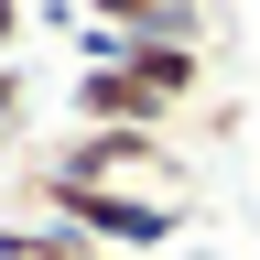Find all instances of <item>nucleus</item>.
I'll return each mask as SVG.
<instances>
[{"label": "nucleus", "mask_w": 260, "mask_h": 260, "mask_svg": "<svg viewBox=\"0 0 260 260\" xmlns=\"http://www.w3.org/2000/svg\"><path fill=\"white\" fill-rule=\"evenodd\" d=\"M22 109H32V76H22V65H0V130H11Z\"/></svg>", "instance_id": "obj_5"}, {"label": "nucleus", "mask_w": 260, "mask_h": 260, "mask_svg": "<svg viewBox=\"0 0 260 260\" xmlns=\"http://www.w3.org/2000/svg\"><path fill=\"white\" fill-rule=\"evenodd\" d=\"M22 22H32V0H0V65H11V44H22Z\"/></svg>", "instance_id": "obj_6"}, {"label": "nucleus", "mask_w": 260, "mask_h": 260, "mask_svg": "<svg viewBox=\"0 0 260 260\" xmlns=\"http://www.w3.org/2000/svg\"><path fill=\"white\" fill-rule=\"evenodd\" d=\"M54 162V174L65 184H174L184 195V152H174V130H119V119H76V130H65V141L44 152Z\"/></svg>", "instance_id": "obj_2"}, {"label": "nucleus", "mask_w": 260, "mask_h": 260, "mask_svg": "<svg viewBox=\"0 0 260 260\" xmlns=\"http://www.w3.org/2000/svg\"><path fill=\"white\" fill-rule=\"evenodd\" d=\"M76 11L109 32V44H152V32H195L184 0H76Z\"/></svg>", "instance_id": "obj_3"}, {"label": "nucleus", "mask_w": 260, "mask_h": 260, "mask_svg": "<svg viewBox=\"0 0 260 260\" xmlns=\"http://www.w3.org/2000/svg\"><path fill=\"white\" fill-rule=\"evenodd\" d=\"M184 11H206V0H184Z\"/></svg>", "instance_id": "obj_7"}, {"label": "nucleus", "mask_w": 260, "mask_h": 260, "mask_svg": "<svg viewBox=\"0 0 260 260\" xmlns=\"http://www.w3.org/2000/svg\"><path fill=\"white\" fill-rule=\"evenodd\" d=\"M0 206L11 217H32V228H76V239H98V249H174L184 239V195H141V184H65L54 162H22L11 184H0Z\"/></svg>", "instance_id": "obj_1"}, {"label": "nucleus", "mask_w": 260, "mask_h": 260, "mask_svg": "<svg viewBox=\"0 0 260 260\" xmlns=\"http://www.w3.org/2000/svg\"><path fill=\"white\" fill-rule=\"evenodd\" d=\"M0 260H109L98 239H76V228H32V217H0Z\"/></svg>", "instance_id": "obj_4"}]
</instances>
